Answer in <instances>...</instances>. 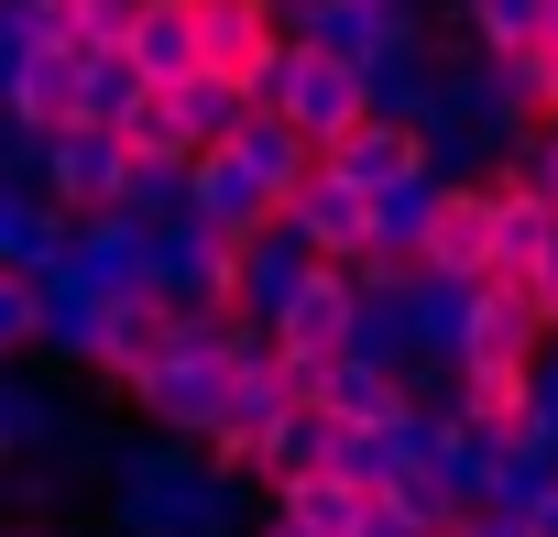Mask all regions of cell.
<instances>
[{
    "label": "cell",
    "mask_w": 558,
    "mask_h": 537,
    "mask_svg": "<svg viewBox=\"0 0 558 537\" xmlns=\"http://www.w3.org/2000/svg\"><path fill=\"white\" fill-rule=\"evenodd\" d=\"M110 526L121 537H241L252 482L219 472L197 439H132L110 450Z\"/></svg>",
    "instance_id": "6da1fadb"
},
{
    "label": "cell",
    "mask_w": 558,
    "mask_h": 537,
    "mask_svg": "<svg viewBox=\"0 0 558 537\" xmlns=\"http://www.w3.org/2000/svg\"><path fill=\"white\" fill-rule=\"evenodd\" d=\"M318 154L274 121V110H252L230 143H208V154H186V208L208 219V230H263V219H286V198H296V176H307Z\"/></svg>",
    "instance_id": "7a4b0ae2"
},
{
    "label": "cell",
    "mask_w": 558,
    "mask_h": 537,
    "mask_svg": "<svg viewBox=\"0 0 558 537\" xmlns=\"http://www.w3.org/2000/svg\"><path fill=\"white\" fill-rule=\"evenodd\" d=\"M241 88H252V110L286 121L307 154L340 143V132L362 121V67H351V56H318V45H286V34H274V56H263Z\"/></svg>",
    "instance_id": "3957f363"
},
{
    "label": "cell",
    "mask_w": 558,
    "mask_h": 537,
    "mask_svg": "<svg viewBox=\"0 0 558 537\" xmlns=\"http://www.w3.org/2000/svg\"><path fill=\"white\" fill-rule=\"evenodd\" d=\"M121 395H132V417H143L154 439H197V428L230 406V362H219V341H186V351L143 362Z\"/></svg>",
    "instance_id": "277c9868"
},
{
    "label": "cell",
    "mask_w": 558,
    "mask_h": 537,
    "mask_svg": "<svg viewBox=\"0 0 558 537\" xmlns=\"http://www.w3.org/2000/svg\"><path fill=\"white\" fill-rule=\"evenodd\" d=\"M230 230H208L197 208H175V219H154V252H143V297H165V308H230Z\"/></svg>",
    "instance_id": "5b68a950"
},
{
    "label": "cell",
    "mask_w": 558,
    "mask_h": 537,
    "mask_svg": "<svg viewBox=\"0 0 558 537\" xmlns=\"http://www.w3.org/2000/svg\"><path fill=\"white\" fill-rule=\"evenodd\" d=\"M121 176H132V143L110 132V121H56L45 132V208H66V219H88V208H121Z\"/></svg>",
    "instance_id": "8992f818"
},
{
    "label": "cell",
    "mask_w": 558,
    "mask_h": 537,
    "mask_svg": "<svg viewBox=\"0 0 558 537\" xmlns=\"http://www.w3.org/2000/svg\"><path fill=\"white\" fill-rule=\"evenodd\" d=\"M318 263H329V252H318L296 219H263V230H241V252H230V308H241V319H274V308H286V297L318 275Z\"/></svg>",
    "instance_id": "52a82bcc"
},
{
    "label": "cell",
    "mask_w": 558,
    "mask_h": 537,
    "mask_svg": "<svg viewBox=\"0 0 558 537\" xmlns=\"http://www.w3.org/2000/svg\"><path fill=\"white\" fill-rule=\"evenodd\" d=\"M241 121H252V88H241V77L186 67V77H165V88H154V132H165L175 154H208V143H230Z\"/></svg>",
    "instance_id": "ba28073f"
},
{
    "label": "cell",
    "mask_w": 558,
    "mask_h": 537,
    "mask_svg": "<svg viewBox=\"0 0 558 537\" xmlns=\"http://www.w3.org/2000/svg\"><path fill=\"white\" fill-rule=\"evenodd\" d=\"M143 252H154V230H143L132 208L66 219V275H77L88 297H143Z\"/></svg>",
    "instance_id": "9c48e42d"
},
{
    "label": "cell",
    "mask_w": 558,
    "mask_h": 537,
    "mask_svg": "<svg viewBox=\"0 0 558 537\" xmlns=\"http://www.w3.org/2000/svg\"><path fill=\"white\" fill-rule=\"evenodd\" d=\"M416 263H427V275H471V286L493 275V176H460V187H438Z\"/></svg>",
    "instance_id": "30bf717a"
},
{
    "label": "cell",
    "mask_w": 558,
    "mask_h": 537,
    "mask_svg": "<svg viewBox=\"0 0 558 537\" xmlns=\"http://www.w3.org/2000/svg\"><path fill=\"white\" fill-rule=\"evenodd\" d=\"M286 219L329 252V263H351V252H373V198L351 187V176H329V165H307L296 176V198H286Z\"/></svg>",
    "instance_id": "8fae6325"
},
{
    "label": "cell",
    "mask_w": 558,
    "mask_h": 537,
    "mask_svg": "<svg viewBox=\"0 0 558 537\" xmlns=\"http://www.w3.org/2000/svg\"><path fill=\"white\" fill-rule=\"evenodd\" d=\"M77 439V406L66 384L23 373V362H0V461H34V450H66Z\"/></svg>",
    "instance_id": "7c38bea8"
},
{
    "label": "cell",
    "mask_w": 558,
    "mask_h": 537,
    "mask_svg": "<svg viewBox=\"0 0 558 537\" xmlns=\"http://www.w3.org/2000/svg\"><path fill=\"white\" fill-rule=\"evenodd\" d=\"M197 12V67L208 77H252L274 56V0H186Z\"/></svg>",
    "instance_id": "4fadbf2b"
},
{
    "label": "cell",
    "mask_w": 558,
    "mask_h": 537,
    "mask_svg": "<svg viewBox=\"0 0 558 537\" xmlns=\"http://www.w3.org/2000/svg\"><path fill=\"white\" fill-rule=\"evenodd\" d=\"M99 319H110V297H88L66 263H56V275H45V330H34V362L88 373V362H99Z\"/></svg>",
    "instance_id": "5bb4252c"
},
{
    "label": "cell",
    "mask_w": 558,
    "mask_h": 537,
    "mask_svg": "<svg viewBox=\"0 0 558 537\" xmlns=\"http://www.w3.org/2000/svg\"><path fill=\"white\" fill-rule=\"evenodd\" d=\"M536 341H547L536 308H525L504 275H482V286H471V319H460V362H536Z\"/></svg>",
    "instance_id": "9a60e30c"
},
{
    "label": "cell",
    "mask_w": 558,
    "mask_h": 537,
    "mask_svg": "<svg viewBox=\"0 0 558 537\" xmlns=\"http://www.w3.org/2000/svg\"><path fill=\"white\" fill-rule=\"evenodd\" d=\"M0 88H12V121H34V132L77 121V45H66V34H56V45H23Z\"/></svg>",
    "instance_id": "2e32d148"
},
{
    "label": "cell",
    "mask_w": 558,
    "mask_h": 537,
    "mask_svg": "<svg viewBox=\"0 0 558 537\" xmlns=\"http://www.w3.org/2000/svg\"><path fill=\"white\" fill-rule=\"evenodd\" d=\"M274 341H286L296 362H307V351H340V341H351V275H340V263H318V275H307V286H296L286 308H274Z\"/></svg>",
    "instance_id": "e0dca14e"
},
{
    "label": "cell",
    "mask_w": 558,
    "mask_h": 537,
    "mask_svg": "<svg viewBox=\"0 0 558 537\" xmlns=\"http://www.w3.org/2000/svg\"><path fill=\"white\" fill-rule=\"evenodd\" d=\"M318 165H329V176H351V187L373 198V187H395V176L416 165V132H405V121H373V110H362V121H351L340 143H318Z\"/></svg>",
    "instance_id": "ac0fdd59"
},
{
    "label": "cell",
    "mask_w": 558,
    "mask_h": 537,
    "mask_svg": "<svg viewBox=\"0 0 558 537\" xmlns=\"http://www.w3.org/2000/svg\"><path fill=\"white\" fill-rule=\"evenodd\" d=\"M0 263H23V275L66 263V208H45V187H0Z\"/></svg>",
    "instance_id": "d6986e66"
},
{
    "label": "cell",
    "mask_w": 558,
    "mask_h": 537,
    "mask_svg": "<svg viewBox=\"0 0 558 537\" xmlns=\"http://www.w3.org/2000/svg\"><path fill=\"white\" fill-rule=\"evenodd\" d=\"M121 56L165 88V77H186L197 67V12H186V0H143V12H132V34H121Z\"/></svg>",
    "instance_id": "ffe728a7"
},
{
    "label": "cell",
    "mask_w": 558,
    "mask_h": 537,
    "mask_svg": "<svg viewBox=\"0 0 558 537\" xmlns=\"http://www.w3.org/2000/svg\"><path fill=\"white\" fill-rule=\"evenodd\" d=\"M329 450H340V417L296 395L286 417L263 428V461H252V472H263V482H286V472H329Z\"/></svg>",
    "instance_id": "44dd1931"
},
{
    "label": "cell",
    "mask_w": 558,
    "mask_h": 537,
    "mask_svg": "<svg viewBox=\"0 0 558 537\" xmlns=\"http://www.w3.org/2000/svg\"><path fill=\"white\" fill-rule=\"evenodd\" d=\"M362 504H373V493H351L340 472H286V482H274V515L307 526V537H351V526H362Z\"/></svg>",
    "instance_id": "7402d4cb"
},
{
    "label": "cell",
    "mask_w": 558,
    "mask_h": 537,
    "mask_svg": "<svg viewBox=\"0 0 558 537\" xmlns=\"http://www.w3.org/2000/svg\"><path fill=\"white\" fill-rule=\"evenodd\" d=\"M143 88H154V77H143L121 45H77V121H110V132H121Z\"/></svg>",
    "instance_id": "603a6c76"
},
{
    "label": "cell",
    "mask_w": 558,
    "mask_h": 537,
    "mask_svg": "<svg viewBox=\"0 0 558 537\" xmlns=\"http://www.w3.org/2000/svg\"><path fill=\"white\" fill-rule=\"evenodd\" d=\"M427 208H438V176H427V165H405L395 187H373V252H405V263H416Z\"/></svg>",
    "instance_id": "cb8c5ba5"
},
{
    "label": "cell",
    "mask_w": 558,
    "mask_h": 537,
    "mask_svg": "<svg viewBox=\"0 0 558 537\" xmlns=\"http://www.w3.org/2000/svg\"><path fill=\"white\" fill-rule=\"evenodd\" d=\"M329 472H340L351 493H395V482L416 472V450H405V439H395V417H384V428H340V450H329Z\"/></svg>",
    "instance_id": "d4e9b609"
},
{
    "label": "cell",
    "mask_w": 558,
    "mask_h": 537,
    "mask_svg": "<svg viewBox=\"0 0 558 537\" xmlns=\"http://www.w3.org/2000/svg\"><path fill=\"white\" fill-rule=\"evenodd\" d=\"M121 208L154 230V219H175L186 208V154H132V176H121Z\"/></svg>",
    "instance_id": "484cf974"
},
{
    "label": "cell",
    "mask_w": 558,
    "mask_h": 537,
    "mask_svg": "<svg viewBox=\"0 0 558 537\" xmlns=\"http://www.w3.org/2000/svg\"><path fill=\"white\" fill-rule=\"evenodd\" d=\"M514 439H525L536 461H558V341H536V362H525V417H514Z\"/></svg>",
    "instance_id": "4316f807"
},
{
    "label": "cell",
    "mask_w": 558,
    "mask_h": 537,
    "mask_svg": "<svg viewBox=\"0 0 558 537\" xmlns=\"http://www.w3.org/2000/svg\"><path fill=\"white\" fill-rule=\"evenodd\" d=\"M482 176H504V187H536V198L558 208V110H547V121H536L525 143H504V154H493Z\"/></svg>",
    "instance_id": "83f0119b"
},
{
    "label": "cell",
    "mask_w": 558,
    "mask_h": 537,
    "mask_svg": "<svg viewBox=\"0 0 558 537\" xmlns=\"http://www.w3.org/2000/svg\"><path fill=\"white\" fill-rule=\"evenodd\" d=\"M45 330V275H23V263H0V362H23Z\"/></svg>",
    "instance_id": "f1b7e54d"
},
{
    "label": "cell",
    "mask_w": 558,
    "mask_h": 537,
    "mask_svg": "<svg viewBox=\"0 0 558 537\" xmlns=\"http://www.w3.org/2000/svg\"><path fill=\"white\" fill-rule=\"evenodd\" d=\"M460 34L471 45H536L547 34V0H460Z\"/></svg>",
    "instance_id": "f546056e"
},
{
    "label": "cell",
    "mask_w": 558,
    "mask_h": 537,
    "mask_svg": "<svg viewBox=\"0 0 558 537\" xmlns=\"http://www.w3.org/2000/svg\"><path fill=\"white\" fill-rule=\"evenodd\" d=\"M504 286H514V297H525V308H536V330H547V341H558V230H547V241H536V252H525V263H514V275H504Z\"/></svg>",
    "instance_id": "4dcf8cb0"
},
{
    "label": "cell",
    "mask_w": 558,
    "mask_h": 537,
    "mask_svg": "<svg viewBox=\"0 0 558 537\" xmlns=\"http://www.w3.org/2000/svg\"><path fill=\"white\" fill-rule=\"evenodd\" d=\"M143 0H66V45H121Z\"/></svg>",
    "instance_id": "1f68e13d"
},
{
    "label": "cell",
    "mask_w": 558,
    "mask_h": 537,
    "mask_svg": "<svg viewBox=\"0 0 558 537\" xmlns=\"http://www.w3.org/2000/svg\"><path fill=\"white\" fill-rule=\"evenodd\" d=\"M34 176H45V132L0 110V187H34Z\"/></svg>",
    "instance_id": "d6a6232c"
},
{
    "label": "cell",
    "mask_w": 558,
    "mask_h": 537,
    "mask_svg": "<svg viewBox=\"0 0 558 537\" xmlns=\"http://www.w3.org/2000/svg\"><path fill=\"white\" fill-rule=\"evenodd\" d=\"M449 537H525V515H514V504H460Z\"/></svg>",
    "instance_id": "836d02e7"
},
{
    "label": "cell",
    "mask_w": 558,
    "mask_h": 537,
    "mask_svg": "<svg viewBox=\"0 0 558 537\" xmlns=\"http://www.w3.org/2000/svg\"><path fill=\"white\" fill-rule=\"evenodd\" d=\"M351 537H427V526H416V515H405V504H395V493H373V504H362V526H351Z\"/></svg>",
    "instance_id": "e575fe53"
},
{
    "label": "cell",
    "mask_w": 558,
    "mask_h": 537,
    "mask_svg": "<svg viewBox=\"0 0 558 537\" xmlns=\"http://www.w3.org/2000/svg\"><path fill=\"white\" fill-rule=\"evenodd\" d=\"M525 537H558V472H547V482L525 493Z\"/></svg>",
    "instance_id": "d590c367"
},
{
    "label": "cell",
    "mask_w": 558,
    "mask_h": 537,
    "mask_svg": "<svg viewBox=\"0 0 558 537\" xmlns=\"http://www.w3.org/2000/svg\"><path fill=\"white\" fill-rule=\"evenodd\" d=\"M241 537H307V526H286V515H252V526H241Z\"/></svg>",
    "instance_id": "8d00e7d4"
},
{
    "label": "cell",
    "mask_w": 558,
    "mask_h": 537,
    "mask_svg": "<svg viewBox=\"0 0 558 537\" xmlns=\"http://www.w3.org/2000/svg\"><path fill=\"white\" fill-rule=\"evenodd\" d=\"M0 537H56V526H34V515H23V526H0Z\"/></svg>",
    "instance_id": "74e56055"
},
{
    "label": "cell",
    "mask_w": 558,
    "mask_h": 537,
    "mask_svg": "<svg viewBox=\"0 0 558 537\" xmlns=\"http://www.w3.org/2000/svg\"><path fill=\"white\" fill-rule=\"evenodd\" d=\"M547 110H558V56H547Z\"/></svg>",
    "instance_id": "f35d334b"
},
{
    "label": "cell",
    "mask_w": 558,
    "mask_h": 537,
    "mask_svg": "<svg viewBox=\"0 0 558 537\" xmlns=\"http://www.w3.org/2000/svg\"><path fill=\"white\" fill-rule=\"evenodd\" d=\"M0 110H12V88H0Z\"/></svg>",
    "instance_id": "ab89813d"
}]
</instances>
